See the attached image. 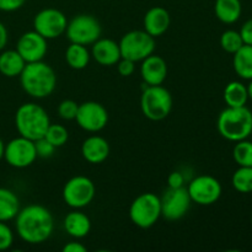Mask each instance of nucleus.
Instances as JSON below:
<instances>
[{"mask_svg":"<svg viewBox=\"0 0 252 252\" xmlns=\"http://www.w3.org/2000/svg\"><path fill=\"white\" fill-rule=\"evenodd\" d=\"M66 26L68 20L65 15L61 10L53 7L41 10L33 19L34 31L38 32L47 41L62 36L65 32Z\"/></svg>","mask_w":252,"mask_h":252,"instance_id":"nucleus-12","label":"nucleus"},{"mask_svg":"<svg viewBox=\"0 0 252 252\" xmlns=\"http://www.w3.org/2000/svg\"><path fill=\"white\" fill-rule=\"evenodd\" d=\"M16 51L26 63H33V62L43 61L48 51V44L47 39L33 30V31L25 32L20 37L17 41Z\"/></svg>","mask_w":252,"mask_h":252,"instance_id":"nucleus-15","label":"nucleus"},{"mask_svg":"<svg viewBox=\"0 0 252 252\" xmlns=\"http://www.w3.org/2000/svg\"><path fill=\"white\" fill-rule=\"evenodd\" d=\"M248 88V95H249V98H251L252 100V79L250 81V84H249V86H246Z\"/></svg>","mask_w":252,"mask_h":252,"instance_id":"nucleus-41","label":"nucleus"},{"mask_svg":"<svg viewBox=\"0 0 252 252\" xmlns=\"http://www.w3.org/2000/svg\"><path fill=\"white\" fill-rule=\"evenodd\" d=\"M51 125L49 116L42 106L27 102L20 106L15 115V126L21 137L37 140L44 137Z\"/></svg>","mask_w":252,"mask_h":252,"instance_id":"nucleus-3","label":"nucleus"},{"mask_svg":"<svg viewBox=\"0 0 252 252\" xmlns=\"http://www.w3.org/2000/svg\"><path fill=\"white\" fill-rule=\"evenodd\" d=\"M223 97L228 107H243L249 100L248 88L240 81H231L224 89Z\"/></svg>","mask_w":252,"mask_h":252,"instance_id":"nucleus-25","label":"nucleus"},{"mask_svg":"<svg viewBox=\"0 0 252 252\" xmlns=\"http://www.w3.org/2000/svg\"><path fill=\"white\" fill-rule=\"evenodd\" d=\"M187 192L192 202L199 206H212L221 196V185L216 177L201 175L189 182Z\"/></svg>","mask_w":252,"mask_h":252,"instance_id":"nucleus-11","label":"nucleus"},{"mask_svg":"<svg viewBox=\"0 0 252 252\" xmlns=\"http://www.w3.org/2000/svg\"><path fill=\"white\" fill-rule=\"evenodd\" d=\"M120 49L122 58L142 62L155 51V38L144 30L129 31L121 38Z\"/></svg>","mask_w":252,"mask_h":252,"instance_id":"nucleus-7","label":"nucleus"},{"mask_svg":"<svg viewBox=\"0 0 252 252\" xmlns=\"http://www.w3.org/2000/svg\"><path fill=\"white\" fill-rule=\"evenodd\" d=\"M95 184L86 176H74L63 187V199L69 207L80 209L89 206L95 198Z\"/></svg>","mask_w":252,"mask_h":252,"instance_id":"nucleus-9","label":"nucleus"},{"mask_svg":"<svg viewBox=\"0 0 252 252\" xmlns=\"http://www.w3.org/2000/svg\"><path fill=\"white\" fill-rule=\"evenodd\" d=\"M220 46L224 51L230 54L238 52L244 46L240 32L234 31V30H228V31L223 32V34L220 36Z\"/></svg>","mask_w":252,"mask_h":252,"instance_id":"nucleus-29","label":"nucleus"},{"mask_svg":"<svg viewBox=\"0 0 252 252\" xmlns=\"http://www.w3.org/2000/svg\"><path fill=\"white\" fill-rule=\"evenodd\" d=\"M233 65L235 73L245 80L252 79V46L244 44L238 52L234 53Z\"/></svg>","mask_w":252,"mask_h":252,"instance_id":"nucleus-24","label":"nucleus"},{"mask_svg":"<svg viewBox=\"0 0 252 252\" xmlns=\"http://www.w3.org/2000/svg\"><path fill=\"white\" fill-rule=\"evenodd\" d=\"M25 2L26 0H0V10L6 12L16 11L24 6Z\"/></svg>","mask_w":252,"mask_h":252,"instance_id":"nucleus-35","label":"nucleus"},{"mask_svg":"<svg viewBox=\"0 0 252 252\" xmlns=\"http://www.w3.org/2000/svg\"><path fill=\"white\" fill-rule=\"evenodd\" d=\"M63 224L66 233L75 239L85 238L91 230L90 218L78 209L66 214Z\"/></svg>","mask_w":252,"mask_h":252,"instance_id":"nucleus-20","label":"nucleus"},{"mask_svg":"<svg viewBox=\"0 0 252 252\" xmlns=\"http://www.w3.org/2000/svg\"><path fill=\"white\" fill-rule=\"evenodd\" d=\"M75 121L79 127L86 132L96 133L102 130L107 126L108 113L101 103L95 101H86L79 105Z\"/></svg>","mask_w":252,"mask_h":252,"instance_id":"nucleus-14","label":"nucleus"},{"mask_svg":"<svg viewBox=\"0 0 252 252\" xmlns=\"http://www.w3.org/2000/svg\"><path fill=\"white\" fill-rule=\"evenodd\" d=\"M233 157L239 166L252 167V142L246 139L236 142L233 149Z\"/></svg>","mask_w":252,"mask_h":252,"instance_id":"nucleus-28","label":"nucleus"},{"mask_svg":"<svg viewBox=\"0 0 252 252\" xmlns=\"http://www.w3.org/2000/svg\"><path fill=\"white\" fill-rule=\"evenodd\" d=\"M171 17L169 11L161 6H154L148 10L144 16V31L154 38L162 36L169 30Z\"/></svg>","mask_w":252,"mask_h":252,"instance_id":"nucleus-19","label":"nucleus"},{"mask_svg":"<svg viewBox=\"0 0 252 252\" xmlns=\"http://www.w3.org/2000/svg\"><path fill=\"white\" fill-rule=\"evenodd\" d=\"M161 217L160 197L152 192L142 193L132 202L129 207V218L140 229H149L157 224Z\"/></svg>","mask_w":252,"mask_h":252,"instance_id":"nucleus-6","label":"nucleus"},{"mask_svg":"<svg viewBox=\"0 0 252 252\" xmlns=\"http://www.w3.org/2000/svg\"><path fill=\"white\" fill-rule=\"evenodd\" d=\"M34 148H36L37 157L43 158V159L51 158L54 154V152H56V147L52 143H49L44 137L34 140Z\"/></svg>","mask_w":252,"mask_h":252,"instance_id":"nucleus-33","label":"nucleus"},{"mask_svg":"<svg viewBox=\"0 0 252 252\" xmlns=\"http://www.w3.org/2000/svg\"><path fill=\"white\" fill-rule=\"evenodd\" d=\"M44 138L48 140L49 143L54 145L56 148L63 147L69 139V133L64 126L62 125H49L48 129H47Z\"/></svg>","mask_w":252,"mask_h":252,"instance_id":"nucleus-30","label":"nucleus"},{"mask_svg":"<svg viewBox=\"0 0 252 252\" xmlns=\"http://www.w3.org/2000/svg\"><path fill=\"white\" fill-rule=\"evenodd\" d=\"M79 103L73 100H63L58 106V115L62 120L71 121L75 120L76 113H78Z\"/></svg>","mask_w":252,"mask_h":252,"instance_id":"nucleus-31","label":"nucleus"},{"mask_svg":"<svg viewBox=\"0 0 252 252\" xmlns=\"http://www.w3.org/2000/svg\"><path fill=\"white\" fill-rule=\"evenodd\" d=\"M26 64L16 49H9L0 53V73L7 78L20 76Z\"/></svg>","mask_w":252,"mask_h":252,"instance_id":"nucleus-21","label":"nucleus"},{"mask_svg":"<svg viewBox=\"0 0 252 252\" xmlns=\"http://www.w3.org/2000/svg\"><path fill=\"white\" fill-rule=\"evenodd\" d=\"M90 52L86 48V46H83V44L70 43V46L65 51L66 64L75 70L85 69L90 62Z\"/></svg>","mask_w":252,"mask_h":252,"instance_id":"nucleus-26","label":"nucleus"},{"mask_svg":"<svg viewBox=\"0 0 252 252\" xmlns=\"http://www.w3.org/2000/svg\"><path fill=\"white\" fill-rule=\"evenodd\" d=\"M118 73L122 76H130L133 75L135 70V62L130 61L127 58H121L117 63Z\"/></svg>","mask_w":252,"mask_h":252,"instance_id":"nucleus-34","label":"nucleus"},{"mask_svg":"<svg viewBox=\"0 0 252 252\" xmlns=\"http://www.w3.org/2000/svg\"><path fill=\"white\" fill-rule=\"evenodd\" d=\"M218 132L230 142L248 139L252 133V112L246 106L225 108L218 117Z\"/></svg>","mask_w":252,"mask_h":252,"instance_id":"nucleus-4","label":"nucleus"},{"mask_svg":"<svg viewBox=\"0 0 252 252\" xmlns=\"http://www.w3.org/2000/svg\"><path fill=\"white\" fill-rule=\"evenodd\" d=\"M233 187L240 193L252 192V167L240 166L233 175Z\"/></svg>","mask_w":252,"mask_h":252,"instance_id":"nucleus-27","label":"nucleus"},{"mask_svg":"<svg viewBox=\"0 0 252 252\" xmlns=\"http://www.w3.org/2000/svg\"><path fill=\"white\" fill-rule=\"evenodd\" d=\"M161 201V217L166 220L176 221L184 218L191 206V198L187 189H169L160 198Z\"/></svg>","mask_w":252,"mask_h":252,"instance_id":"nucleus-13","label":"nucleus"},{"mask_svg":"<svg viewBox=\"0 0 252 252\" xmlns=\"http://www.w3.org/2000/svg\"><path fill=\"white\" fill-rule=\"evenodd\" d=\"M251 223H252V217H251Z\"/></svg>","mask_w":252,"mask_h":252,"instance_id":"nucleus-42","label":"nucleus"},{"mask_svg":"<svg viewBox=\"0 0 252 252\" xmlns=\"http://www.w3.org/2000/svg\"><path fill=\"white\" fill-rule=\"evenodd\" d=\"M243 6L240 0H216L214 12L223 24H234L241 16Z\"/></svg>","mask_w":252,"mask_h":252,"instance_id":"nucleus-22","label":"nucleus"},{"mask_svg":"<svg viewBox=\"0 0 252 252\" xmlns=\"http://www.w3.org/2000/svg\"><path fill=\"white\" fill-rule=\"evenodd\" d=\"M20 209L19 197L11 189L0 187V221L15 219Z\"/></svg>","mask_w":252,"mask_h":252,"instance_id":"nucleus-23","label":"nucleus"},{"mask_svg":"<svg viewBox=\"0 0 252 252\" xmlns=\"http://www.w3.org/2000/svg\"><path fill=\"white\" fill-rule=\"evenodd\" d=\"M167 185H169V189H180V187H184V175L180 171L171 172V174L169 175V177H167Z\"/></svg>","mask_w":252,"mask_h":252,"instance_id":"nucleus-36","label":"nucleus"},{"mask_svg":"<svg viewBox=\"0 0 252 252\" xmlns=\"http://www.w3.org/2000/svg\"><path fill=\"white\" fill-rule=\"evenodd\" d=\"M88 249L80 243H76V241H71V243H68L64 245L63 252H86Z\"/></svg>","mask_w":252,"mask_h":252,"instance_id":"nucleus-38","label":"nucleus"},{"mask_svg":"<svg viewBox=\"0 0 252 252\" xmlns=\"http://www.w3.org/2000/svg\"><path fill=\"white\" fill-rule=\"evenodd\" d=\"M140 75L147 85H162L167 76V64L165 59L160 56L150 54L142 61Z\"/></svg>","mask_w":252,"mask_h":252,"instance_id":"nucleus-16","label":"nucleus"},{"mask_svg":"<svg viewBox=\"0 0 252 252\" xmlns=\"http://www.w3.org/2000/svg\"><path fill=\"white\" fill-rule=\"evenodd\" d=\"M15 220L19 236L31 245L44 243L53 233V216L46 207L39 204H31L20 209Z\"/></svg>","mask_w":252,"mask_h":252,"instance_id":"nucleus-1","label":"nucleus"},{"mask_svg":"<svg viewBox=\"0 0 252 252\" xmlns=\"http://www.w3.org/2000/svg\"><path fill=\"white\" fill-rule=\"evenodd\" d=\"M4 150H5V143L2 142V139L0 138V160L4 158Z\"/></svg>","mask_w":252,"mask_h":252,"instance_id":"nucleus-40","label":"nucleus"},{"mask_svg":"<svg viewBox=\"0 0 252 252\" xmlns=\"http://www.w3.org/2000/svg\"><path fill=\"white\" fill-rule=\"evenodd\" d=\"M20 83L25 93L31 97H48L57 86L56 71L43 61L27 63L20 74Z\"/></svg>","mask_w":252,"mask_h":252,"instance_id":"nucleus-2","label":"nucleus"},{"mask_svg":"<svg viewBox=\"0 0 252 252\" xmlns=\"http://www.w3.org/2000/svg\"><path fill=\"white\" fill-rule=\"evenodd\" d=\"M140 97V108L148 120L162 121L170 115L174 100L167 89L162 85H147Z\"/></svg>","mask_w":252,"mask_h":252,"instance_id":"nucleus-5","label":"nucleus"},{"mask_svg":"<svg viewBox=\"0 0 252 252\" xmlns=\"http://www.w3.org/2000/svg\"><path fill=\"white\" fill-rule=\"evenodd\" d=\"M4 159L7 164L16 169H25L31 166L37 159L34 142L25 137H17L5 144Z\"/></svg>","mask_w":252,"mask_h":252,"instance_id":"nucleus-10","label":"nucleus"},{"mask_svg":"<svg viewBox=\"0 0 252 252\" xmlns=\"http://www.w3.org/2000/svg\"><path fill=\"white\" fill-rule=\"evenodd\" d=\"M65 33L71 43L89 46L101 36V25L93 15H76L68 22Z\"/></svg>","mask_w":252,"mask_h":252,"instance_id":"nucleus-8","label":"nucleus"},{"mask_svg":"<svg viewBox=\"0 0 252 252\" xmlns=\"http://www.w3.org/2000/svg\"><path fill=\"white\" fill-rule=\"evenodd\" d=\"M91 57L97 62L100 65L112 66L118 63L121 56L120 43L111 38H98L93 43Z\"/></svg>","mask_w":252,"mask_h":252,"instance_id":"nucleus-17","label":"nucleus"},{"mask_svg":"<svg viewBox=\"0 0 252 252\" xmlns=\"http://www.w3.org/2000/svg\"><path fill=\"white\" fill-rule=\"evenodd\" d=\"M241 38H243L244 44H249L252 46V19L248 20L245 24L243 25L240 30Z\"/></svg>","mask_w":252,"mask_h":252,"instance_id":"nucleus-37","label":"nucleus"},{"mask_svg":"<svg viewBox=\"0 0 252 252\" xmlns=\"http://www.w3.org/2000/svg\"><path fill=\"white\" fill-rule=\"evenodd\" d=\"M7 30L2 22H0V52L5 48L7 44Z\"/></svg>","mask_w":252,"mask_h":252,"instance_id":"nucleus-39","label":"nucleus"},{"mask_svg":"<svg viewBox=\"0 0 252 252\" xmlns=\"http://www.w3.org/2000/svg\"><path fill=\"white\" fill-rule=\"evenodd\" d=\"M14 243V233L6 221H0V251L10 249Z\"/></svg>","mask_w":252,"mask_h":252,"instance_id":"nucleus-32","label":"nucleus"},{"mask_svg":"<svg viewBox=\"0 0 252 252\" xmlns=\"http://www.w3.org/2000/svg\"><path fill=\"white\" fill-rule=\"evenodd\" d=\"M81 155L90 164H101L110 155V144L100 135H91L84 140Z\"/></svg>","mask_w":252,"mask_h":252,"instance_id":"nucleus-18","label":"nucleus"}]
</instances>
